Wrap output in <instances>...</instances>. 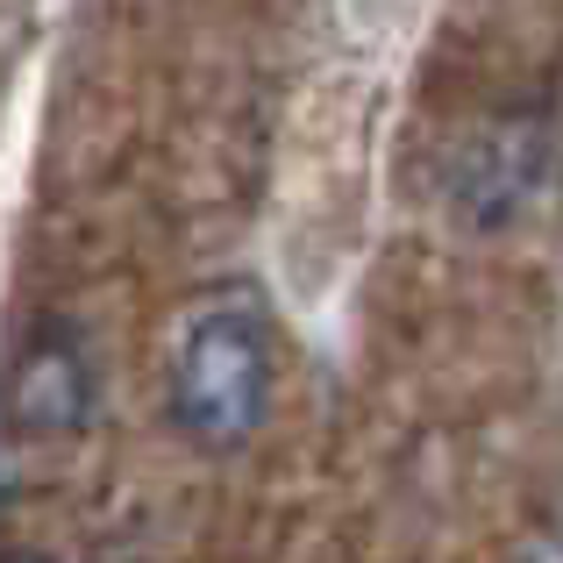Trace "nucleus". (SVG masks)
Returning <instances> with one entry per match:
<instances>
[{
    "label": "nucleus",
    "instance_id": "3",
    "mask_svg": "<svg viewBox=\"0 0 563 563\" xmlns=\"http://www.w3.org/2000/svg\"><path fill=\"white\" fill-rule=\"evenodd\" d=\"M93 407H100V364L86 329L71 314H36L14 343L8 385H0L8 428L29 442H65L93 421Z\"/></svg>",
    "mask_w": 563,
    "mask_h": 563
},
{
    "label": "nucleus",
    "instance_id": "4",
    "mask_svg": "<svg viewBox=\"0 0 563 563\" xmlns=\"http://www.w3.org/2000/svg\"><path fill=\"white\" fill-rule=\"evenodd\" d=\"M521 563H563V521H550V528H536V536L521 542Z\"/></svg>",
    "mask_w": 563,
    "mask_h": 563
},
{
    "label": "nucleus",
    "instance_id": "2",
    "mask_svg": "<svg viewBox=\"0 0 563 563\" xmlns=\"http://www.w3.org/2000/svg\"><path fill=\"white\" fill-rule=\"evenodd\" d=\"M556 165V122L550 108H499L450 151L442 172V200H450L456 229L499 235L536 207V192L550 186Z\"/></svg>",
    "mask_w": 563,
    "mask_h": 563
},
{
    "label": "nucleus",
    "instance_id": "5",
    "mask_svg": "<svg viewBox=\"0 0 563 563\" xmlns=\"http://www.w3.org/2000/svg\"><path fill=\"white\" fill-rule=\"evenodd\" d=\"M0 563H65V556H51V550H0Z\"/></svg>",
    "mask_w": 563,
    "mask_h": 563
},
{
    "label": "nucleus",
    "instance_id": "1",
    "mask_svg": "<svg viewBox=\"0 0 563 563\" xmlns=\"http://www.w3.org/2000/svg\"><path fill=\"white\" fill-rule=\"evenodd\" d=\"M278 399L272 314L250 292H207L186 307L165 372V413L200 456H235L264 435Z\"/></svg>",
    "mask_w": 563,
    "mask_h": 563
}]
</instances>
